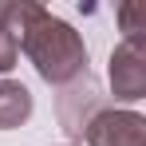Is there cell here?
<instances>
[{"label": "cell", "instance_id": "obj_1", "mask_svg": "<svg viewBox=\"0 0 146 146\" xmlns=\"http://www.w3.org/2000/svg\"><path fill=\"white\" fill-rule=\"evenodd\" d=\"M8 32L16 36V44L32 59V67L40 71L44 83L51 87H71L87 75V44L67 20L51 16L44 4L32 0H12V16Z\"/></svg>", "mask_w": 146, "mask_h": 146}, {"label": "cell", "instance_id": "obj_2", "mask_svg": "<svg viewBox=\"0 0 146 146\" xmlns=\"http://www.w3.org/2000/svg\"><path fill=\"white\" fill-rule=\"evenodd\" d=\"M79 138L87 146H146V119L126 107H99L87 115Z\"/></svg>", "mask_w": 146, "mask_h": 146}, {"label": "cell", "instance_id": "obj_3", "mask_svg": "<svg viewBox=\"0 0 146 146\" xmlns=\"http://www.w3.org/2000/svg\"><path fill=\"white\" fill-rule=\"evenodd\" d=\"M107 79H111V95L119 103L146 99V40H122L111 51Z\"/></svg>", "mask_w": 146, "mask_h": 146}, {"label": "cell", "instance_id": "obj_4", "mask_svg": "<svg viewBox=\"0 0 146 146\" xmlns=\"http://www.w3.org/2000/svg\"><path fill=\"white\" fill-rule=\"evenodd\" d=\"M32 111H36V99H32V91H28L24 83L0 79V130L24 126V122L32 119Z\"/></svg>", "mask_w": 146, "mask_h": 146}, {"label": "cell", "instance_id": "obj_5", "mask_svg": "<svg viewBox=\"0 0 146 146\" xmlns=\"http://www.w3.org/2000/svg\"><path fill=\"white\" fill-rule=\"evenodd\" d=\"M119 24L122 40H146V4H119Z\"/></svg>", "mask_w": 146, "mask_h": 146}, {"label": "cell", "instance_id": "obj_6", "mask_svg": "<svg viewBox=\"0 0 146 146\" xmlns=\"http://www.w3.org/2000/svg\"><path fill=\"white\" fill-rule=\"evenodd\" d=\"M16 59H20V44H16V36H12L8 28H0V75L12 71Z\"/></svg>", "mask_w": 146, "mask_h": 146}, {"label": "cell", "instance_id": "obj_7", "mask_svg": "<svg viewBox=\"0 0 146 146\" xmlns=\"http://www.w3.org/2000/svg\"><path fill=\"white\" fill-rule=\"evenodd\" d=\"M8 16H12V0H0V28H8Z\"/></svg>", "mask_w": 146, "mask_h": 146}]
</instances>
